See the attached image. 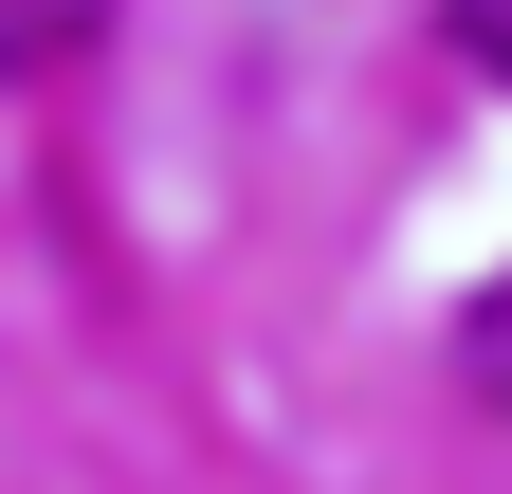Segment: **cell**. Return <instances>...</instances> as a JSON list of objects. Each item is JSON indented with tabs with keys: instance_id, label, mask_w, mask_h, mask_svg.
Returning <instances> with one entry per match:
<instances>
[{
	"instance_id": "cell-3",
	"label": "cell",
	"mask_w": 512,
	"mask_h": 494,
	"mask_svg": "<svg viewBox=\"0 0 512 494\" xmlns=\"http://www.w3.org/2000/svg\"><path fill=\"white\" fill-rule=\"evenodd\" d=\"M458 55H476L494 92H512V0H458Z\"/></svg>"
},
{
	"instance_id": "cell-1",
	"label": "cell",
	"mask_w": 512,
	"mask_h": 494,
	"mask_svg": "<svg viewBox=\"0 0 512 494\" xmlns=\"http://www.w3.org/2000/svg\"><path fill=\"white\" fill-rule=\"evenodd\" d=\"M458 385H476V403L512 421V275H494V293H476V312H458Z\"/></svg>"
},
{
	"instance_id": "cell-2",
	"label": "cell",
	"mask_w": 512,
	"mask_h": 494,
	"mask_svg": "<svg viewBox=\"0 0 512 494\" xmlns=\"http://www.w3.org/2000/svg\"><path fill=\"white\" fill-rule=\"evenodd\" d=\"M92 19H110V0H0V37H19L37 74H55V55H92Z\"/></svg>"
}]
</instances>
